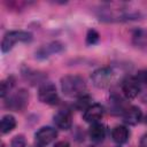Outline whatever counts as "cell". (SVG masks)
I'll use <instances>...</instances> for the list:
<instances>
[{
	"label": "cell",
	"instance_id": "cell-1",
	"mask_svg": "<svg viewBox=\"0 0 147 147\" xmlns=\"http://www.w3.org/2000/svg\"><path fill=\"white\" fill-rule=\"evenodd\" d=\"M96 16L103 22H125L138 18L139 11L123 3H107L96 10Z\"/></svg>",
	"mask_w": 147,
	"mask_h": 147
},
{
	"label": "cell",
	"instance_id": "cell-2",
	"mask_svg": "<svg viewBox=\"0 0 147 147\" xmlns=\"http://www.w3.org/2000/svg\"><path fill=\"white\" fill-rule=\"evenodd\" d=\"M86 82L78 75H67L61 78V90L69 98H79L85 95Z\"/></svg>",
	"mask_w": 147,
	"mask_h": 147
},
{
	"label": "cell",
	"instance_id": "cell-3",
	"mask_svg": "<svg viewBox=\"0 0 147 147\" xmlns=\"http://www.w3.org/2000/svg\"><path fill=\"white\" fill-rule=\"evenodd\" d=\"M117 79V72L115 69L110 67H103L96 69L91 75V80L93 85L98 88H107L110 87Z\"/></svg>",
	"mask_w": 147,
	"mask_h": 147
},
{
	"label": "cell",
	"instance_id": "cell-4",
	"mask_svg": "<svg viewBox=\"0 0 147 147\" xmlns=\"http://www.w3.org/2000/svg\"><path fill=\"white\" fill-rule=\"evenodd\" d=\"M31 40H32V34L28 31H23V30L9 31L3 36V39L1 41V51L3 53H7L17 42H30Z\"/></svg>",
	"mask_w": 147,
	"mask_h": 147
},
{
	"label": "cell",
	"instance_id": "cell-5",
	"mask_svg": "<svg viewBox=\"0 0 147 147\" xmlns=\"http://www.w3.org/2000/svg\"><path fill=\"white\" fill-rule=\"evenodd\" d=\"M38 98H39V101L40 102L46 103V105H49V106L57 105L59 101H60V98H59L56 87L52 83H42L39 86Z\"/></svg>",
	"mask_w": 147,
	"mask_h": 147
},
{
	"label": "cell",
	"instance_id": "cell-6",
	"mask_svg": "<svg viewBox=\"0 0 147 147\" xmlns=\"http://www.w3.org/2000/svg\"><path fill=\"white\" fill-rule=\"evenodd\" d=\"M29 103V93L24 88H20L17 92L8 96V100L6 101V107L15 110V111H21L23 110Z\"/></svg>",
	"mask_w": 147,
	"mask_h": 147
},
{
	"label": "cell",
	"instance_id": "cell-7",
	"mask_svg": "<svg viewBox=\"0 0 147 147\" xmlns=\"http://www.w3.org/2000/svg\"><path fill=\"white\" fill-rule=\"evenodd\" d=\"M121 88L126 99H134L140 93L141 86L134 76H127L122 80Z\"/></svg>",
	"mask_w": 147,
	"mask_h": 147
},
{
	"label": "cell",
	"instance_id": "cell-8",
	"mask_svg": "<svg viewBox=\"0 0 147 147\" xmlns=\"http://www.w3.org/2000/svg\"><path fill=\"white\" fill-rule=\"evenodd\" d=\"M56 137H57L56 130L54 127H51V126L40 127L36 132V134H34V138H36L37 144H39L41 146H46V145L51 144L52 141L55 140Z\"/></svg>",
	"mask_w": 147,
	"mask_h": 147
},
{
	"label": "cell",
	"instance_id": "cell-9",
	"mask_svg": "<svg viewBox=\"0 0 147 147\" xmlns=\"http://www.w3.org/2000/svg\"><path fill=\"white\" fill-rule=\"evenodd\" d=\"M63 48H64V46L60 41H51L46 45L40 46L38 48V51L36 52V56L38 59H47L52 54H56V53L62 52Z\"/></svg>",
	"mask_w": 147,
	"mask_h": 147
},
{
	"label": "cell",
	"instance_id": "cell-10",
	"mask_svg": "<svg viewBox=\"0 0 147 147\" xmlns=\"http://www.w3.org/2000/svg\"><path fill=\"white\" fill-rule=\"evenodd\" d=\"M55 125L61 130H69L72 124L71 113L67 109H60L53 117Z\"/></svg>",
	"mask_w": 147,
	"mask_h": 147
},
{
	"label": "cell",
	"instance_id": "cell-11",
	"mask_svg": "<svg viewBox=\"0 0 147 147\" xmlns=\"http://www.w3.org/2000/svg\"><path fill=\"white\" fill-rule=\"evenodd\" d=\"M103 116V108L101 105L99 103H92L85 111L83 115V118L85 122L87 123H98L99 119H101V117Z\"/></svg>",
	"mask_w": 147,
	"mask_h": 147
},
{
	"label": "cell",
	"instance_id": "cell-12",
	"mask_svg": "<svg viewBox=\"0 0 147 147\" xmlns=\"http://www.w3.org/2000/svg\"><path fill=\"white\" fill-rule=\"evenodd\" d=\"M142 118L141 109L137 106H130L123 111V119L129 125H136L138 124Z\"/></svg>",
	"mask_w": 147,
	"mask_h": 147
},
{
	"label": "cell",
	"instance_id": "cell-13",
	"mask_svg": "<svg viewBox=\"0 0 147 147\" xmlns=\"http://www.w3.org/2000/svg\"><path fill=\"white\" fill-rule=\"evenodd\" d=\"M111 138L113 140L118 144V145H123L125 144L129 138H130V131L126 126L124 125H117L111 130Z\"/></svg>",
	"mask_w": 147,
	"mask_h": 147
},
{
	"label": "cell",
	"instance_id": "cell-14",
	"mask_svg": "<svg viewBox=\"0 0 147 147\" xmlns=\"http://www.w3.org/2000/svg\"><path fill=\"white\" fill-rule=\"evenodd\" d=\"M88 134H90V138H91L92 141H94V142H101L105 139V137H106V129L100 123H93L90 126Z\"/></svg>",
	"mask_w": 147,
	"mask_h": 147
},
{
	"label": "cell",
	"instance_id": "cell-15",
	"mask_svg": "<svg viewBox=\"0 0 147 147\" xmlns=\"http://www.w3.org/2000/svg\"><path fill=\"white\" fill-rule=\"evenodd\" d=\"M16 126V119L13 115H5L1 118V123H0V130L2 134L9 133L10 131H13Z\"/></svg>",
	"mask_w": 147,
	"mask_h": 147
},
{
	"label": "cell",
	"instance_id": "cell-16",
	"mask_svg": "<svg viewBox=\"0 0 147 147\" xmlns=\"http://www.w3.org/2000/svg\"><path fill=\"white\" fill-rule=\"evenodd\" d=\"M91 105H92L91 98L85 94V95H83V96L77 98V101H76V103H75V107H76L78 110H86Z\"/></svg>",
	"mask_w": 147,
	"mask_h": 147
},
{
	"label": "cell",
	"instance_id": "cell-17",
	"mask_svg": "<svg viewBox=\"0 0 147 147\" xmlns=\"http://www.w3.org/2000/svg\"><path fill=\"white\" fill-rule=\"evenodd\" d=\"M13 86H14V79H13V77H9L6 80H2V83H1V90H0L1 98H5L9 93V91L13 88Z\"/></svg>",
	"mask_w": 147,
	"mask_h": 147
},
{
	"label": "cell",
	"instance_id": "cell-18",
	"mask_svg": "<svg viewBox=\"0 0 147 147\" xmlns=\"http://www.w3.org/2000/svg\"><path fill=\"white\" fill-rule=\"evenodd\" d=\"M99 38H100V36H99L98 31H95L94 29H91L87 31V34H86V44L90 46L95 45L99 41Z\"/></svg>",
	"mask_w": 147,
	"mask_h": 147
},
{
	"label": "cell",
	"instance_id": "cell-19",
	"mask_svg": "<svg viewBox=\"0 0 147 147\" xmlns=\"http://www.w3.org/2000/svg\"><path fill=\"white\" fill-rule=\"evenodd\" d=\"M26 146V140L23 134H17L11 139L10 147H25Z\"/></svg>",
	"mask_w": 147,
	"mask_h": 147
},
{
	"label": "cell",
	"instance_id": "cell-20",
	"mask_svg": "<svg viewBox=\"0 0 147 147\" xmlns=\"http://www.w3.org/2000/svg\"><path fill=\"white\" fill-rule=\"evenodd\" d=\"M137 80L139 82L140 86L142 85H147V70H141L138 72V75L136 76Z\"/></svg>",
	"mask_w": 147,
	"mask_h": 147
},
{
	"label": "cell",
	"instance_id": "cell-21",
	"mask_svg": "<svg viewBox=\"0 0 147 147\" xmlns=\"http://www.w3.org/2000/svg\"><path fill=\"white\" fill-rule=\"evenodd\" d=\"M140 147H147V132L140 139Z\"/></svg>",
	"mask_w": 147,
	"mask_h": 147
},
{
	"label": "cell",
	"instance_id": "cell-22",
	"mask_svg": "<svg viewBox=\"0 0 147 147\" xmlns=\"http://www.w3.org/2000/svg\"><path fill=\"white\" fill-rule=\"evenodd\" d=\"M54 147H69V142L67 141H59L54 145Z\"/></svg>",
	"mask_w": 147,
	"mask_h": 147
},
{
	"label": "cell",
	"instance_id": "cell-23",
	"mask_svg": "<svg viewBox=\"0 0 147 147\" xmlns=\"http://www.w3.org/2000/svg\"><path fill=\"white\" fill-rule=\"evenodd\" d=\"M31 147H44V146H41V145L37 144V145H33V146H31Z\"/></svg>",
	"mask_w": 147,
	"mask_h": 147
}]
</instances>
